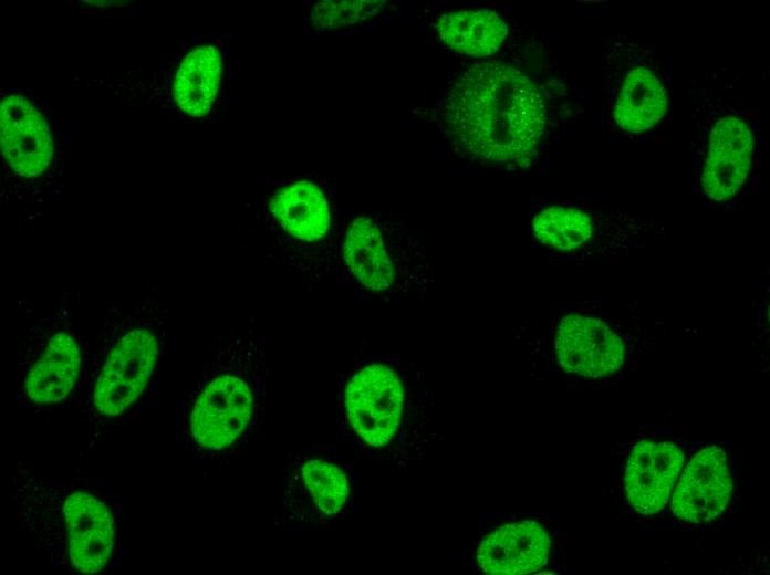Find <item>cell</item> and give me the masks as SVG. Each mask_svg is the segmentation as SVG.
<instances>
[{"mask_svg": "<svg viewBox=\"0 0 770 575\" xmlns=\"http://www.w3.org/2000/svg\"><path fill=\"white\" fill-rule=\"evenodd\" d=\"M666 88L658 75L645 66L629 70L617 92L613 118L625 132L641 133L654 127L667 109Z\"/></svg>", "mask_w": 770, "mask_h": 575, "instance_id": "obj_18", "label": "cell"}, {"mask_svg": "<svg viewBox=\"0 0 770 575\" xmlns=\"http://www.w3.org/2000/svg\"><path fill=\"white\" fill-rule=\"evenodd\" d=\"M267 255L311 285L341 279L343 220L334 180L305 172L270 181L251 207Z\"/></svg>", "mask_w": 770, "mask_h": 575, "instance_id": "obj_4", "label": "cell"}, {"mask_svg": "<svg viewBox=\"0 0 770 575\" xmlns=\"http://www.w3.org/2000/svg\"><path fill=\"white\" fill-rule=\"evenodd\" d=\"M290 478V503L298 502L293 511L308 522H327L337 515L348 498V482L343 470L329 460L304 457Z\"/></svg>", "mask_w": 770, "mask_h": 575, "instance_id": "obj_17", "label": "cell"}, {"mask_svg": "<svg viewBox=\"0 0 770 575\" xmlns=\"http://www.w3.org/2000/svg\"><path fill=\"white\" fill-rule=\"evenodd\" d=\"M63 522L70 573L98 574L115 563L121 545L119 506L100 484L63 490Z\"/></svg>", "mask_w": 770, "mask_h": 575, "instance_id": "obj_7", "label": "cell"}, {"mask_svg": "<svg viewBox=\"0 0 770 575\" xmlns=\"http://www.w3.org/2000/svg\"><path fill=\"white\" fill-rule=\"evenodd\" d=\"M445 115L468 153L491 161L523 163L545 127L540 91L519 70L496 61L464 71L446 98Z\"/></svg>", "mask_w": 770, "mask_h": 575, "instance_id": "obj_3", "label": "cell"}, {"mask_svg": "<svg viewBox=\"0 0 770 575\" xmlns=\"http://www.w3.org/2000/svg\"><path fill=\"white\" fill-rule=\"evenodd\" d=\"M387 7L386 1H316L308 10L305 24L316 34L334 35L373 21Z\"/></svg>", "mask_w": 770, "mask_h": 575, "instance_id": "obj_20", "label": "cell"}, {"mask_svg": "<svg viewBox=\"0 0 770 575\" xmlns=\"http://www.w3.org/2000/svg\"><path fill=\"white\" fill-rule=\"evenodd\" d=\"M341 278L361 296L383 302L422 297L435 282L433 264L405 227L363 213L345 224Z\"/></svg>", "mask_w": 770, "mask_h": 575, "instance_id": "obj_6", "label": "cell"}, {"mask_svg": "<svg viewBox=\"0 0 770 575\" xmlns=\"http://www.w3.org/2000/svg\"><path fill=\"white\" fill-rule=\"evenodd\" d=\"M701 175L707 197L716 201L733 197L747 179L753 154V136L747 123L725 116L714 125Z\"/></svg>", "mask_w": 770, "mask_h": 575, "instance_id": "obj_14", "label": "cell"}, {"mask_svg": "<svg viewBox=\"0 0 770 575\" xmlns=\"http://www.w3.org/2000/svg\"><path fill=\"white\" fill-rule=\"evenodd\" d=\"M402 374L388 362L360 364L345 378L341 404L351 428L371 447H384L395 436L406 404Z\"/></svg>", "mask_w": 770, "mask_h": 575, "instance_id": "obj_8", "label": "cell"}, {"mask_svg": "<svg viewBox=\"0 0 770 575\" xmlns=\"http://www.w3.org/2000/svg\"><path fill=\"white\" fill-rule=\"evenodd\" d=\"M267 379L266 339L254 323L231 332L183 391L177 418L199 459L225 461L259 421Z\"/></svg>", "mask_w": 770, "mask_h": 575, "instance_id": "obj_2", "label": "cell"}, {"mask_svg": "<svg viewBox=\"0 0 770 575\" xmlns=\"http://www.w3.org/2000/svg\"><path fill=\"white\" fill-rule=\"evenodd\" d=\"M550 548L551 540L542 525L523 521L490 533L481 542L477 560L488 574H529L547 564Z\"/></svg>", "mask_w": 770, "mask_h": 575, "instance_id": "obj_15", "label": "cell"}, {"mask_svg": "<svg viewBox=\"0 0 770 575\" xmlns=\"http://www.w3.org/2000/svg\"><path fill=\"white\" fill-rule=\"evenodd\" d=\"M439 38L452 50L472 56L496 53L507 36L506 22L493 11H455L437 22Z\"/></svg>", "mask_w": 770, "mask_h": 575, "instance_id": "obj_19", "label": "cell"}, {"mask_svg": "<svg viewBox=\"0 0 770 575\" xmlns=\"http://www.w3.org/2000/svg\"><path fill=\"white\" fill-rule=\"evenodd\" d=\"M18 519L35 539L44 560L53 567L70 572L63 522V490L34 473L19 468L10 482Z\"/></svg>", "mask_w": 770, "mask_h": 575, "instance_id": "obj_9", "label": "cell"}, {"mask_svg": "<svg viewBox=\"0 0 770 575\" xmlns=\"http://www.w3.org/2000/svg\"><path fill=\"white\" fill-rule=\"evenodd\" d=\"M80 293L62 289L29 324L15 355L17 396L34 415L71 404L81 380L87 337Z\"/></svg>", "mask_w": 770, "mask_h": 575, "instance_id": "obj_5", "label": "cell"}, {"mask_svg": "<svg viewBox=\"0 0 770 575\" xmlns=\"http://www.w3.org/2000/svg\"><path fill=\"white\" fill-rule=\"evenodd\" d=\"M555 351L566 372L591 378L614 374L624 362L622 339L603 321L579 314L561 320Z\"/></svg>", "mask_w": 770, "mask_h": 575, "instance_id": "obj_11", "label": "cell"}, {"mask_svg": "<svg viewBox=\"0 0 770 575\" xmlns=\"http://www.w3.org/2000/svg\"><path fill=\"white\" fill-rule=\"evenodd\" d=\"M732 479L726 453L718 447L698 451L688 462L672 498L675 516L704 523L720 515L731 499Z\"/></svg>", "mask_w": 770, "mask_h": 575, "instance_id": "obj_12", "label": "cell"}, {"mask_svg": "<svg viewBox=\"0 0 770 575\" xmlns=\"http://www.w3.org/2000/svg\"><path fill=\"white\" fill-rule=\"evenodd\" d=\"M0 124L2 156L14 175L23 180L43 176L53 155L43 116L27 98L11 94L1 102Z\"/></svg>", "mask_w": 770, "mask_h": 575, "instance_id": "obj_10", "label": "cell"}, {"mask_svg": "<svg viewBox=\"0 0 770 575\" xmlns=\"http://www.w3.org/2000/svg\"><path fill=\"white\" fill-rule=\"evenodd\" d=\"M684 461L683 451L672 442H638L629 453L624 478L631 506L644 515L659 512L667 503Z\"/></svg>", "mask_w": 770, "mask_h": 575, "instance_id": "obj_13", "label": "cell"}, {"mask_svg": "<svg viewBox=\"0 0 770 575\" xmlns=\"http://www.w3.org/2000/svg\"><path fill=\"white\" fill-rule=\"evenodd\" d=\"M225 58L217 42H201L181 56L173 80V97L178 111L191 119L210 114L219 96Z\"/></svg>", "mask_w": 770, "mask_h": 575, "instance_id": "obj_16", "label": "cell"}, {"mask_svg": "<svg viewBox=\"0 0 770 575\" xmlns=\"http://www.w3.org/2000/svg\"><path fill=\"white\" fill-rule=\"evenodd\" d=\"M533 231L543 244L561 251H571L591 238L593 226L587 213L582 210L550 207L534 218Z\"/></svg>", "mask_w": 770, "mask_h": 575, "instance_id": "obj_21", "label": "cell"}, {"mask_svg": "<svg viewBox=\"0 0 770 575\" xmlns=\"http://www.w3.org/2000/svg\"><path fill=\"white\" fill-rule=\"evenodd\" d=\"M168 307L157 285L108 307L87 337L85 362L71 402L85 428L84 459L111 429L133 419L159 376L168 339Z\"/></svg>", "mask_w": 770, "mask_h": 575, "instance_id": "obj_1", "label": "cell"}]
</instances>
